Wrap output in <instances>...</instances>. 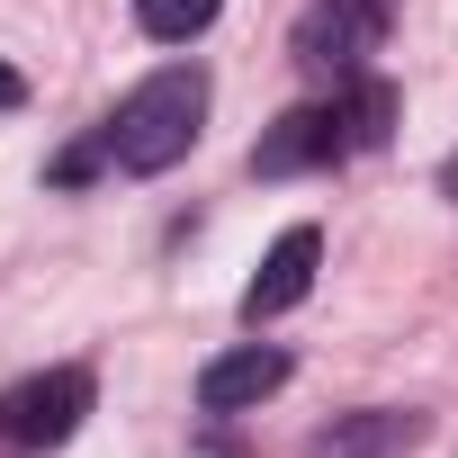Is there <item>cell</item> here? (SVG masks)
<instances>
[{
	"mask_svg": "<svg viewBox=\"0 0 458 458\" xmlns=\"http://www.w3.org/2000/svg\"><path fill=\"white\" fill-rule=\"evenodd\" d=\"M198 126H207V72L198 64H162V72H144L126 99H117V117H108V162L117 171H171L189 144H198Z\"/></svg>",
	"mask_w": 458,
	"mask_h": 458,
	"instance_id": "obj_1",
	"label": "cell"
},
{
	"mask_svg": "<svg viewBox=\"0 0 458 458\" xmlns=\"http://www.w3.org/2000/svg\"><path fill=\"white\" fill-rule=\"evenodd\" d=\"M90 404H99V377L81 360L37 369V377H19L10 395H0V440H10V449H64L90 422Z\"/></svg>",
	"mask_w": 458,
	"mask_h": 458,
	"instance_id": "obj_2",
	"label": "cell"
},
{
	"mask_svg": "<svg viewBox=\"0 0 458 458\" xmlns=\"http://www.w3.org/2000/svg\"><path fill=\"white\" fill-rule=\"evenodd\" d=\"M395 10H404V0H315V10L297 19V64L342 90L351 72H369V55H377V37H386Z\"/></svg>",
	"mask_w": 458,
	"mask_h": 458,
	"instance_id": "obj_3",
	"label": "cell"
},
{
	"mask_svg": "<svg viewBox=\"0 0 458 458\" xmlns=\"http://www.w3.org/2000/svg\"><path fill=\"white\" fill-rule=\"evenodd\" d=\"M342 153H351L342 99H306V108H288V117L261 126V144H252V180H297V171H324V162H342Z\"/></svg>",
	"mask_w": 458,
	"mask_h": 458,
	"instance_id": "obj_4",
	"label": "cell"
},
{
	"mask_svg": "<svg viewBox=\"0 0 458 458\" xmlns=\"http://www.w3.org/2000/svg\"><path fill=\"white\" fill-rule=\"evenodd\" d=\"M315 261H324V234H315V225H288V234L261 252L252 288H243V324L261 333V324H279L288 306H306V288H315Z\"/></svg>",
	"mask_w": 458,
	"mask_h": 458,
	"instance_id": "obj_5",
	"label": "cell"
},
{
	"mask_svg": "<svg viewBox=\"0 0 458 458\" xmlns=\"http://www.w3.org/2000/svg\"><path fill=\"white\" fill-rule=\"evenodd\" d=\"M288 351L279 342H243V351H216L207 369H198V413H243V404H261V395H279L288 386Z\"/></svg>",
	"mask_w": 458,
	"mask_h": 458,
	"instance_id": "obj_6",
	"label": "cell"
},
{
	"mask_svg": "<svg viewBox=\"0 0 458 458\" xmlns=\"http://www.w3.org/2000/svg\"><path fill=\"white\" fill-rule=\"evenodd\" d=\"M422 413L413 404H369V413H333L315 440H306V458H404V449H422Z\"/></svg>",
	"mask_w": 458,
	"mask_h": 458,
	"instance_id": "obj_7",
	"label": "cell"
},
{
	"mask_svg": "<svg viewBox=\"0 0 458 458\" xmlns=\"http://www.w3.org/2000/svg\"><path fill=\"white\" fill-rule=\"evenodd\" d=\"M342 126H351V153H377V144L395 135V81L351 72V81H342Z\"/></svg>",
	"mask_w": 458,
	"mask_h": 458,
	"instance_id": "obj_8",
	"label": "cell"
},
{
	"mask_svg": "<svg viewBox=\"0 0 458 458\" xmlns=\"http://www.w3.org/2000/svg\"><path fill=\"white\" fill-rule=\"evenodd\" d=\"M216 10H225V0H135V28L153 46H189V37L216 28Z\"/></svg>",
	"mask_w": 458,
	"mask_h": 458,
	"instance_id": "obj_9",
	"label": "cell"
},
{
	"mask_svg": "<svg viewBox=\"0 0 458 458\" xmlns=\"http://www.w3.org/2000/svg\"><path fill=\"white\" fill-rule=\"evenodd\" d=\"M99 162H108V126H99V135H90V144H72V153H64V162H55V180H64V189H72V180H90V171H99Z\"/></svg>",
	"mask_w": 458,
	"mask_h": 458,
	"instance_id": "obj_10",
	"label": "cell"
},
{
	"mask_svg": "<svg viewBox=\"0 0 458 458\" xmlns=\"http://www.w3.org/2000/svg\"><path fill=\"white\" fill-rule=\"evenodd\" d=\"M0 108H28V72L19 64H0Z\"/></svg>",
	"mask_w": 458,
	"mask_h": 458,
	"instance_id": "obj_11",
	"label": "cell"
},
{
	"mask_svg": "<svg viewBox=\"0 0 458 458\" xmlns=\"http://www.w3.org/2000/svg\"><path fill=\"white\" fill-rule=\"evenodd\" d=\"M440 198H458V153H449V162H440Z\"/></svg>",
	"mask_w": 458,
	"mask_h": 458,
	"instance_id": "obj_12",
	"label": "cell"
}]
</instances>
